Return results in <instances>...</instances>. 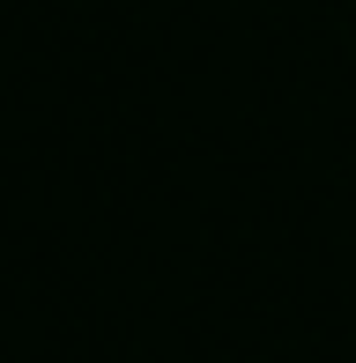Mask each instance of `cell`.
I'll list each match as a JSON object with an SVG mask.
<instances>
[]
</instances>
